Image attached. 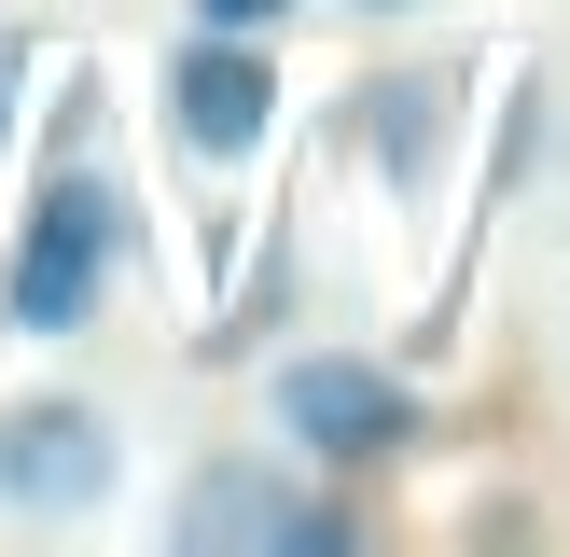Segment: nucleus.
<instances>
[{
  "instance_id": "nucleus-1",
  "label": "nucleus",
  "mask_w": 570,
  "mask_h": 557,
  "mask_svg": "<svg viewBox=\"0 0 570 557\" xmlns=\"http://www.w3.org/2000/svg\"><path fill=\"white\" fill-rule=\"evenodd\" d=\"M126 251H139L126 167L56 154L42 182H28V209H14V251H0V321L14 334H83L111 306V278H126Z\"/></svg>"
},
{
  "instance_id": "nucleus-2",
  "label": "nucleus",
  "mask_w": 570,
  "mask_h": 557,
  "mask_svg": "<svg viewBox=\"0 0 570 557\" xmlns=\"http://www.w3.org/2000/svg\"><path fill=\"white\" fill-rule=\"evenodd\" d=\"M167 557H348V501L293 446H195L167 473Z\"/></svg>"
},
{
  "instance_id": "nucleus-3",
  "label": "nucleus",
  "mask_w": 570,
  "mask_h": 557,
  "mask_svg": "<svg viewBox=\"0 0 570 557\" xmlns=\"http://www.w3.org/2000/svg\"><path fill=\"white\" fill-rule=\"evenodd\" d=\"M265 418H278V446H293L306 473H390V460H417L432 446V404H417V377H390L376 349H293L265 377Z\"/></svg>"
},
{
  "instance_id": "nucleus-4",
  "label": "nucleus",
  "mask_w": 570,
  "mask_h": 557,
  "mask_svg": "<svg viewBox=\"0 0 570 557\" xmlns=\"http://www.w3.org/2000/svg\"><path fill=\"white\" fill-rule=\"evenodd\" d=\"M126 501V418L98 390L42 377V390H0V516L14 529H83Z\"/></svg>"
},
{
  "instance_id": "nucleus-5",
  "label": "nucleus",
  "mask_w": 570,
  "mask_h": 557,
  "mask_svg": "<svg viewBox=\"0 0 570 557\" xmlns=\"http://www.w3.org/2000/svg\"><path fill=\"white\" fill-rule=\"evenodd\" d=\"M154 111H167V154H181V167H250V154L278 139V42L181 28V56H167Z\"/></svg>"
},
{
  "instance_id": "nucleus-6",
  "label": "nucleus",
  "mask_w": 570,
  "mask_h": 557,
  "mask_svg": "<svg viewBox=\"0 0 570 557\" xmlns=\"http://www.w3.org/2000/svg\"><path fill=\"white\" fill-rule=\"evenodd\" d=\"M334 111H348V167L376 195H404V209L445 182V154H460V70H362Z\"/></svg>"
},
{
  "instance_id": "nucleus-7",
  "label": "nucleus",
  "mask_w": 570,
  "mask_h": 557,
  "mask_svg": "<svg viewBox=\"0 0 570 557\" xmlns=\"http://www.w3.org/2000/svg\"><path fill=\"white\" fill-rule=\"evenodd\" d=\"M181 14H195V28H237V42H278L306 0H181Z\"/></svg>"
},
{
  "instance_id": "nucleus-8",
  "label": "nucleus",
  "mask_w": 570,
  "mask_h": 557,
  "mask_svg": "<svg viewBox=\"0 0 570 557\" xmlns=\"http://www.w3.org/2000/svg\"><path fill=\"white\" fill-rule=\"evenodd\" d=\"M28 70H42V28H0V139H14V98H28Z\"/></svg>"
},
{
  "instance_id": "nucleus-9",
  "label": "nucleus",
  "mask_w": 570,
  "mask_h": 557,
  "mask_svg": "<svg viewBox=\"0 0 570 557\" xmlns=\"http://www.w3.org/2000/svg\"><path fill=\"white\" fill-rule=\"evenodd\" d=\"M321 14H362V28H404L417 0H321Z\"/></svg>"
}]
</instances>
